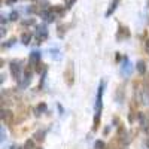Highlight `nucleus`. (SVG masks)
Listing matches in <instances>:
<instances>
[{"label":"nucleus","instance_id":"28","mask_svg":"<svg viewBox=\"0 0 149 149\" xmlns=\"http://www.w3.org/2000/svg\"><path fill=\"white\" fill-rule=\"evenodd\" d=\"M109 131H110V127H106V128H104V134H107Z\"/></svg>","mask_w":149,"mask_h":149},{"label":"nucleus","instance_id":"25","mask_svg":"<svg viewBox=\"0 0 149 149\" xmlns=\"http://www.w3.org/2000/svg\"><path fill=\"white\" fill-rule=\"evenodd\" d=\"M74 2H76V0H66V8H67V9H69V8H72Z\"/></svg>","mask_w":149,"mask_h":149},{"label":"nucleus","instance_id":"24","mask_svg":"<svg viewBox=\"0 0 149 149\" xmlns=\"http://www.w3.org/2000/svg\"><path fill=\"white\" fill-rule=\"evenodd\" d=\"M15 40H17V39H15V37H12V39H9V40H8V43H5V45H3V48H5V46H6V48H9V46H12V45H14V43H15Z\"/></svg>","mask_w":149,"mask_h":149},{"label":"nucleus","instance_id":"7","mask_svg":"<svg viewBox=\"0 0 149 149\" xmlns=\"http://www.w3.org/2000/svg\"><path fill=\"white\" fill-rule=\"evenodd\" d=\"M131 34H130V30L127 29V27H124V26H121L119 24V30H118V33H116V40L118 42H122L124 39H128Z\"/></svg>","mask_w":149,"mask_h":149},{"label":"nucleus","instance_id":"2","mask_svg":"<svg viewBox=\"0 0 149 149\" xmlns=\"http://www.w3.org/2000/svg\"><path fill=\"white\" fill-rule=\"evenodd\" d=\"M10 74L14 76V79H21L22 78V69H21V61L19 60L10 61Z\"/></svg>","mask_w":149,"mask_h":149},{"label":"nucleus","instance_id":"19","mask_svg":"<svg viewBox=\"0 0 149 149\" xmlns=\"http://www.w3.org/2000/svg\"><path fill=\"white\" fill-rule=\"evenodd\" d=\"M24 149H34V142L29 139L26 143H24Z\"/></svg>","mask_w":149,"mask_h":149},{"label":"nucleus","instance_id":"16","mask_svg":"<svg viewBox=\"0 0 149 149\" xmlns=\"http://www.w3.org/2000/svg\"><path fill=\"white\" fill-rule=\"evenodd\" d=\"M45 134H46V131H45V130H39V131H36V133H34V136H33V137H34L36 140L42 142V140L45 139Z\"/></svg>","mask_w":149,"mask_h":149},{"label":"nucleus","instance_id":"10","mask_svg":"<svg viewBox=\"0 0 149 149\" xmlns=\"http://www.w3.org/2000/svg\"><path fill=\"white\" fill-rule=\"evenodd\" d=\"M137 119H139V124L142 125V128L145 130V131H148L149 130V116H146L145 113H137Z\"/></svg>","mask_w":149,"mask_h":149},{"label":"nucleus","instance_id":"14","mask_svg":"<svg viewBox=\"0 0 149 149\" xmlns=\"http://www.w3.org/2000/svg\"><path fill=\"white\" fill-rule=\"evenodd\" d=\"M136 69H137V72H139L140 74H145V73H146V63H145L143 60H139L137 64H136Z\"/></svg>","mask_w":149,"mask_h":149},{"label":"nucleus","instance_id":"11","mask_svg":"<svg viewBox=\"0 0 149 149\" xmlns=\"http://www.w3.org/2000/svg\"><path fill=\"white\" fill-rule=\"evenodd\" d=\"M46 109H48L46 103H39L33 109V113H34V116H40L42 113H45V112H46Z\"/></svg>","mask_w":149,"mask_h":149},{"label":"nucleus","instance_id":"31","mask_svg":"<svg viewBox=\"0 0 149 149\" xmlns=\"http://www.w3.org/2000/svg\"><path fill=\"white\" fill-rule=\"evenodd\" d=\"M12 149H24V148H19V146H14Z\"/></svg>","mask_w":149,"mask_h":149},{"label":"nucleus","instance_id":"23","mask_svg":"<svg viewBox=\"0 0 149 149\" xmlns=\"http://www.w3.org/2000/svg\"><path fill=\"white\" fill-rule=\"evenodd\" d=\"M64 29H67L66 26H58V36L63 37L64 36Z\"/></svg>","mask_w":149,"mask_h":149},{"label":"nucleus","instance_id":"21","mask_svg":"<svg viewBox=\"0 0 149 149\" xmlns=\"http://www.w3.org/2000/svg\"><path fill=\"white\" fill-rule=\"evenodd\" d=\"M36 21H34V18H30V19H24V21H21V24L22 26H33Z\"/></svg>","mask_w":149,"mask_h":149},{"label":"nucleus","instance_id":"8","mask_svg":"<svg viewBox=\"0 0 149 149\" xmlns=\"http://www.w3.org/2000/svg\"><path fill=\"white\" fill-rule=\"evenodd\" d=\"M40 58H42V54H40L39 51H33V52H30L29 63H30L31 66H37V64L40 63Z\"/></svg>","mask_w":149,"mask_h":149},{"label":"nucleus","instance_id":"27","mask_svg":"<svg viewBox=\"0 0 149 149\" xmlns=\"http://www.w3.org/2000/svg\"><path fill=\"white\" fill-rule=\"evenodd\" d=\"M17 2H18V0H6V5H14Z\"/></svg>","mask_w":149,"mask_h":149},{"label":"nucleus","instance_id":"15","mask_svg":"<svg viewBox=\"0 0 149 149\" xmlns=\"http://www.w3.org/2000/svg\"><path fill=\"white\" fill-rule=\"evenodd\" d=\"M30 40H31V34H30L29 31H24V33L21 34V42H22L24 45H29Z\"/></svg>","mask_w":149,"mask_h":149},{"label":"nucleus","instance_id":"1","mask_svg":"<svg viewBox=\"0 0 149 149\" xmlns=\"http://www.w3.org/2000/svg\"><path fill=\"white\" fill-rule=\"evenodd\" d=\"M103 94H104V82L102 81L98 85L97 91V98H95V115H94V130L98 127L100 122V115H102V107H103Z\"/></svg>","mask_w":149,"mask_h":149},{"label":"nucleus","instance_id":"20","mask_svg":"<svg viewBox=\"0 0 149 149\" xmlns=\"http://www.w3.org/2000/svg\"><path fill=\"white\" fill-rule=\"evenodd\" d=\"M116 102H118V103L122 102V86H119L118 91H116Z\"/></svg>","mask_w":149,"mask_h":149},{"label":"nucleus","instance_id":"26","mask_svg":"<svg viewBox=\"0 0 149 149\" xmlns=\"http://www.w3.org/2000/svg\"><path fill=\"white\" fill-rule=\"evenodd\" d=\"M0 133H2V142H5V139H6V134H5V127L0 128Z\"/></svg>","mask_w":149,"mask_h":149},{"label":"nucleus","instance_id":"32","mask_svg":"<svg viewBox=\"0 0 149 149\" xmlns=\"http://www.w3.org/2000/svg\"><path fill=\"white\" fill-rule=\"evenodd\" d=\"M146 145H148V146H149V139H148V140H146Z\"/></svg>","mask_w":149,"mask_h":149},{"label":"nucleus","instance_id":"17","mask_svg":"<svg viewBox=\"0 0 149 149\" xmlns=\"http://www.w3.org/2000/svg\"><path fill=\"white\" fill-rule=\"evenodd\" d=\"M51 55H52V58L55 61H60L61 58H63V57H61V52L58 51V49H51Z\"/></svg>","mask_w":149,"mask_h":149},{"label":"nucleus","instance_id":"4","mask_svg":"<svg viewBox=\"0 0 149 149\" xmlns=\"http://www.w3.org/2000/svg\"><path fill=\"white\" fill-rule=\"evenodd\" d=\"M64 79H66V84L67 85H73L74 82V70H73V63L70 61L67 69L64 70Z\"/></svg>","mask_w":149,"mask_h":149},{"label":"nucleus","instance_id":"30","mask_svg":"<svg viewBox=\"0 0 149 149\" xmlns=\"http://www.w3.org/2000/svg\"><path fill=\"white\" fill-rule=\"evenodd\" d=\"M146 49H148V51H149V40L146 42Z\"/></svg>","mask_w":149,"mask_h":149},{"label":"nucleus","instance_id":"18","mask_svg":"<svg viewBox=\"0 0 149 149\" xmlns=\"http://www.w3.org/2000/svg\"><path fill=\"white\" fill-rule=\"evenodd\" d=\"M18 18H19V14L17 10H14V12H10V14H9V19L10 21H17Z\"/></svg>","mask_w":149,"mask_h":149},{"label":"nucleus","instance_id":"22","mask_svg":"<svg viewBox=\"0 0 149 149\" xmlns=\"http://www.w3.org/2000/svg\"><path fill=\"white\" fill-rule=\"evenodd\" d=\"M94 146H95V149H104V148H106V145H104L103 140H97Z\"/></svg>","mask_w":149,"mask_h":149},{"label":"nucleus","instance_id":"5","mask_svg":"<svg viewBox=\"0 0 149 149\" xmlns=\"http://www.w3.org/2000/svg\"><path fill=\"white\" fill-rule=\"evenodd\" d=\"M131 72H133V66L130 63V60L125 57L124 61H122V66H121V74H122V76H130Z\"/></svg>","mask_w":149,"mask_h":149},{"label":"nucleus","instance_id":"13","mask_svg":"<svg viewBox=\"0 0 149 149\" xmlns=\"http://www.w3.org/2000/svg\"><path fill=\"white\" fill-rule=\"evenodd\" d=\"M118 5H119V0H112L110 5H109V8H107V10H106V18H109L112 14H113L115 9L118 8Z\"/></svg>","mask_w":149,"mask_h":149},{"label":"nucleus","instance_id":"3","mask_svg":"<svg viewBox=\"0 0 149 149\" xmlns=\"http://www.w3.org/2000/svg\"><path fill=\"white\" fill-rule=\"evenodd\" d=\"M48 34H49L48 33V27L45 26V24H39V26L36 27V39L39 42L48 39Z\"/></svg>","mask_w":149,"mask_h":149},{"label":"nucleus","instance_id":"6","mask_svg":"<svg viewBox=\"0 0 149 149\" xmlns=\"http://www.w3.org/2000/svg\"><path fill=\"white\" fill-rule=\"evenodd\" d=\"M118 140L122 143V145H128L130 143V136H128V133H127V130L124 128V127H119V130H118Z\"/></svg>","mask_w":149,"mask_h":149},{"label":"nucleus","instance_id":"29","mask_svg":"<svg viewBox=\"0 0 149 149\" xmlns=\"http://www.w3.org/2000/svg\"><path fill=\"white\" fill-rule=\"evenodd\" d=\"M0 82H2V84L5 82V73H2V79H0Z\"/></svg>","mask_w":149,"mask_h":149},{"label":"nucleus","instance_id":"9","mask_svg":"<svg viewBox=\"0 0 149 149\" xmlns=\"http://www.w3.org/2000/svg\"><path fill=\"white\" fill-rule=\"evenodd\" d=\"M31 76H33V73H31V70H30V67L29 69H26V72H24V74H22V81H21V88H26V86L31 82Z\"/></svg>","mask_w":149,"mask_h":149},{"label":"nucleus","instance_id":"12","mask_svg":"<svg viewBox=\"0 0 149 149\" xmlns=\"http://www.w3.org/2000/svg\"><path fill=\"white\" fill-rule=\"evenodd\" d=\"M12 118H14V113L9 109H2V121L3 122H12Z\"/></svg>","mask_w":149,"mask_h":149}]
</instances>
